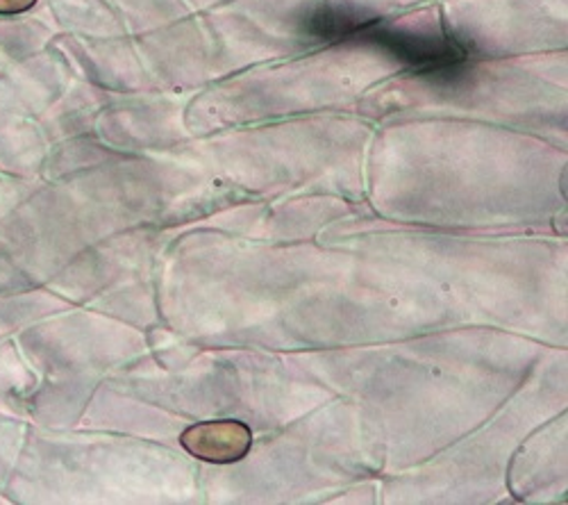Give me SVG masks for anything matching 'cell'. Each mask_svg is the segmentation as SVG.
<instances>
[{
  "label": "cell",
  "instance_id": "1",
  "mask_svg": "<svg viewBox=\"0 0 568 505\" xmlns=\"http://www.w3.org/2000/svg\"><path fill=\"white\" fill-rule=\"evenodd\" d=\"M362 37H373L389 49L398 60L409 64L412 71L425 75L453 73L466 64L468 53L453 37H420L394 30H381L373 21Z\"/></svg>",
  "mask_w": 568,
  "mask_h": 505
},
{
  "label": "cell",
  "instance_id": "2",
  "mask_svg": "<svg viewBox=\"0 0 568 505\" xmlns=\"http://www.w3.org/2000/svg\"><path fill=\"white\" fill-rule=\"evenodd\" d=\"M180 442L189 453L201 457V461L227 465V463L242 461V457L251 451L253 435L246 424L223 420V422H205V424L186 428Z\"/></svg>",
  "mask_w": 568,
  "mask_h": 505
},
{
  "label": "cell",
  "instance_id": "3",
  "mask_svg": "<svg viewBox=\"0 0 568 505\" xmlns=\"http://www.w3.org/2000/svg\"><path fill=\"white\" fill-rule=\"evenodd\" d=\"M32 6H34V0H0V14L26 12Z\"/></svg>",
  "mask_w": 568,
  "mask_h": 505
}]
</instances>
